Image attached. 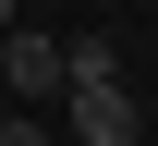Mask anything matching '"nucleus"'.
<instances>
[{"label":"nucleus","mask_w":158,"mask_h":146,"mask_svg":"<svg viewBox=\"0 0 158 146\" xmlns=\"http://www.w3.org/2000/svg\"><path fill=\"white\" fill-rule=\"evenodd\" d=\"M12 24H24V12H12V0H0V37H12Z\"/></svg>","instance_id":"nucleus-5"},{"label":"nucleus","mask_w":158,"mask_h":146,"mask_svg":"<svg viewBox=\"0 0 158 146\" xmlns=\"http://www.w3.org/2000/svg\"><path fill=\"white\" fill-rule=\"evenodd\" d=\"M110 73H122L110 37H61V85H110Z\"/></svg>","instance_id":"nucleus-3"},{"label":"nucleus","mask_w":158,"mask_h":146,"mask_svg":"<svg viewBox=\"0 0 158 146\" xmlns=\"http://www.w3.org/2000/svg\"><path fill=\"white\" fill-rule=\"evenodd\" d=\"M146 146H158V134H146Z\"/></svg>","instance_id":"nucleus-7"},{"label":"nucleus","mask_w":158,"mask_h":146,"mask_svg":"<svg viewBox=\"0 0 158 146\" xmlns=\"http://www.w3.org/2000/svg\"><path fill=\"white\" fill-rule=\"evenodd\" d=\"M0 98H61V37L49 24H12L0 37Z\"/></svg>","instance_id":"nucleus-1"},{"label":"nucleus","mask_w":158,"mask_h":146,"mask_svg":"<svg viewBox=\"0 0 158 146\" xmlns=\"http://www.w3.org/2000/svg\"><path fill=\"white\" fill-rule=\"evenodd\" d=\"M73 146H146V110L122 98V73L110 85H73Z\"/></svg>","instance_id":"nucleus-2"},{"label":"nucleus","mask_w":158,"mask_h":146,"mask_svg":"<svg viewBox=\"0 0 158 146\" xmlns=\"http://www.w3.org/2000/svg\"><path fill=\"white\" fill-rule=\"evenodd\" d=\"M0 146H61L49 122H12V110H0Z\"/></svg>","instance_id":"nucleus-4"},{"label":"nucleus","mask_w":158,"mask_h":146,"mask_svg":"<svg viewBox=\"0 0 158 146\" xmlns=\"http://www.w3.org/2000/svg\"><path fill=\"white\" fill-rule=\"evenodd\" d=\"M12 12H49V0H12Z\"/></svg>","instance_id":"nucleus-6"}]
</instances>
